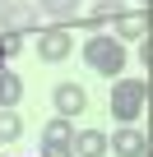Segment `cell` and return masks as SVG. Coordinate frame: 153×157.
I'll return each instance as SVG.
<instances>
[{"mask_svg": "<svg viewBox=\"0 0 153 157\" xmlns=\"http://www.w3.org/2000/svg\"><path fill=\"white\" fill-rule=\"evenodd\" d=\"M56 111H60V116H79V111H84V88L60 83V88H56Z\"/></svg>", "mask_w": 153, "mask_h": 157, "instance_id": "cell-6", "label": "cell"}, {"mask_svg": "<svg viewBox=\"0 0 153 157\" xmlns=\"http://www.w3.org/2000/svg\"><path fill=\"white\" fill-rule=\"evenodd\" d=\"M37 5H42L51 19H74V14H79V0H37Z\"/></svg>", "mask_w": 153, "mask_h": 157, "instance_id": "cell-11", "label": "cell"}, {"mask_svg": "<svg viewBox=\"0 0 153 157\" xmlns=\"http://www.w3.org/2000/svg\"><path fill=\"white\" fill-rule=\"evenodd\" d=\"M144 102H148V83H139V78H125L111 88V116H121V120H135L144 111Z\"/></svg>", "mask_w": 153, "mask_h": 157, "instance_id": "cell-1", "label": "cell"}, {"mask_svg": "<svg viewBox=\"0 0 153 157\" xmlns=\"http://www.w3.org/2000/svg\"><path fill=\"white\" fill-rule=\"evenodd\" d=\"M5 5H10V0H0V10H5Z\"/></svg>", "mask_w": 153, "mask_h": 157, "instance_id": "cell-13", "label": "cell"}, {"mask_svg": "<svg viewBox=\"0 0 153 157\" xmlns=\"http://www.w3.org/2000/svg\"><path fill=\"white\" fill-rule=\"evenodd\" d=\"M42 157H74V129H70V120H51L42 129Z\"/></svg>", "mask_w": 153, "mask_h": 157, "instance_id": "cell-3", "label": "cell"}, {"mask_svg": "<svg viewBox=\"0 0 153 157\" xmlns=\"http://www.w3.org/2000/svg\"><path fill=\"white\" fill-rule=\"evenodd\" d=\"M84 56H88V65L98 69V74H121V42H111V37H93L88 46H84Z\"/></svg>", "mask_w": 153, "mask_h": 157, "instance_id": "cell-2", "label": "cell"}, {"mask_svg": "<svg viewBox=\"0 0 153 157\" xmlns=\"http://www.w3.org/2000/svg\"><path fill=\"white\" fill-rule=\"evenodd\" d=\"M23 97V78L19 74H0V106H14Z\"/></svg>", "mask_w": 153, "mask_h": 157, "instance_id": "cell-10", "label": "cell"}, {"mask_svg": "<svg viewBox=\"0 0 153 157\" xmlns=\"http://www.w3.org/2000/svg\"><path fill=\"white\" fill-rule=\"evenodd\" d=\"M0 23H5V28H37V10H33V5H14V0H10V5L0 10Z\"/></svg>", "mask_w": 153, "mask_h": 157, "instance_id": "cell-5", "label": "cell"}, {"mask_svg": "<svg viewBox=\"0 0 153 157\" xmlns=\"http://www.w3.org/2000/svg\"><path fill=\"white\" fill-rule=\"evenodd\" d=\"M70 46H74V42H70V33H65V28H46V33H42V42H37L42 60H65V56H70Z\"/></svg>", "mask_w": 153, "mask_h": 157, "instance_id": "cell-4", "label": "cell"}, {"mask_svg": "<svg viewBox=\"0 0 153 157\" xmlns=\"http://www.w3.org/2000/svg\"><path fill=\"white\" fill-rule=\"evenodd\" d=\"M121 33H125V37H144V33H148V14H125V19H121Z\"/></svg>", "mask_w": 153, "mask_h": 157, "instance_id": "cell-12", "label": "cell"}, {"mask_svg": "<svg viewBox=\"0 0 153 157\" xmlns=\"http://www.w3.org/2000/svg\"><path fill=\"white\" fill-rule=\"evenodd\" d=\"M107 148H111V152H121V157H139L148 143H144V134H135V129H121V134H116Z\"/></svg>", "mask_w": 153, "mask_h": 157, "instance_id": "cell-8", "label": "cell"}, {"mask_svg": "<svg viewBox=\"0 0 153 157\" xmlns=\"http://www.w3.org/2000/svg\"><path fill=\"white\" fill-rule=\"evenodd\" d=\"M23 134V116L14 111V106H5L0 111V143H10V139H19Z\"/></svg>", "mask_w": 153, "mask_h": 157, "instance_id": "cell-9", "label": "cell"}, {"mask_svg": "<svg viewBox=\"0 0 153 157\" xmlns=\"http://www.w3.org/2000/svg\"><path fill=\"white\" fill-rule=\"evenodd\" d=\"M74 152L79 157H107V134H98V129L74 134Z\"/></svg>", "mask_w": 153, "mask_h": 157, "instance_id": "cell-7", "label": "cell"}]
</instances>
